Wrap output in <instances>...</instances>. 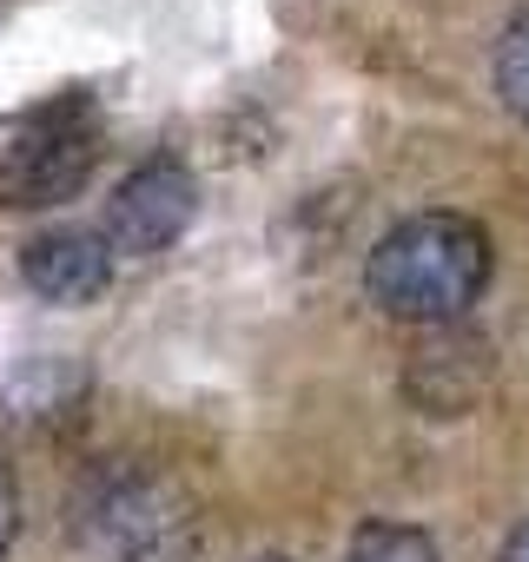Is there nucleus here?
Instances as JSON below:
<instances>
[{"instance_id": "obj_1", "label": "nucleus", "mask_w": 529, "mask_h": 562, "mask_svg": "<svg viewBox=\"0 0 529 562\" xmlns=\"http://www.w3.org/2000/svg\"><path fill=\"white\" fill-rule=\"evenodd\" d=\"M489 285V232L463 212H410L371 245L364 292L404 325H457Z\"/></svg>"}, {"instance_id": "obj_2", "label": "nucleus", "mask_w": 529, "mask_h": 562, "mask_svg": "<svg viewBox=\"0 0 529 562\" xmlns=\"http://www.w3.org/2000/svg\"><path fill=\"white\" fill-rule=\"evenodd\" d=\"M100 166V113L93 93H60L14 120L0 139V205L8 212H47L67 205Z\"/></svg>"}, {"instance_id": "obj_3", "label": "nucleus", "mask_w": 529, "mask_h": 562, "mask_svg": "<svg viewBox=\"0 0 529 562\" xmlns=\"http://www.w3.org/2000/svg\"><path fill=\"white\" fill-rule=\"evenodd\" d=\"M87 536L113 562H192L199 555L192 503L172 483L133 476V470H113L87 490Z\"/></svg>"}, {"instance_id": "obj_4", "label": "nucleus", "mask_w": 529, "mask_h": 562, "mask_svg": "<svg viewBox=\"0 0 529 562\" xmlns=\"http://www.w3.org/2000/svg\"><path fill=\"white\" fill-rule=\"evenodd\" d=\"M192 212H199V179H192V166L172 159V153H159V159H146L139 172L120 179V192H113V205H106V251H120V258H153V251H166V245L192 225Z\"/></svg>"}, {"instance_id": "obj_5", "label": "nucleus", "mask_w": 529, "mask_h": 562, "mask_svg": "<svg viewBox=\"0 0 529 562\" xmlns=\"http://www.w3.org/2000/svg\"><path fill=\"white\" fill-rule=\"evenodd\" d=\"M21 278L47 305H93L113 285V251L93 232H41L21 245Z\"/></svg>"}, {"instance_id": "obj_6", "label": "nucleus", "mask_w": 529, "mask_h": 562, "mask_svg": "<svg viewBox=\"0 0 529 562\" xmlns=\"http://www.w3.org/2000/svg\"><path fill=\"white\" fill-rule=\"evenodd\" d=\"M496 100L529 126V8L496 34Z\"/></svg>"}, {"instance_id": "obj_7", "label": "nucleus", "mask_w": 529, "mask_h": 562, "mask_svg": "<svg viewBox=\"0 0 529 562\" xmlns=\"http://www.w3.org/2000/svg\"><path fill=\"white\" fill-rule=\"evenodd\" d=\"M351 562H437V549H430V536H424V529L371 516V522L351 536Z\"/></svg>"}, {"instance_id": "obj_8", "label": "nucleus", "mask_w": 529, "mask_h": 562, "mask_svg": "<svg viewBox=\"0 0 529 562\" xmlns=\"http://www.w3.org/2000/svg\"><path fill=\"white\" fill-rule=\"evenodd\" d=\"M14 529H21V490H14V470L0 463V555H8Z\"/></svg>"}, {"instance_id": "obj_9", "label": "nucleus", "mask_w": 529, "mask_h": 562, "mask_svg": "<svg viewBox=\"0 0 529 562\" xmlns=\"http://www.w3.org/2000/svg\"><path fill=\"white\" fill-rule=\"evenodd\" d=\"M496 562H529V516L503 536V549H496Z\"/></svg>"}, {"instance_id": "obj_10", "label": "nucleus", "mask_w": 529, "mask_h": 562, "mask_svg": "<svg viewBox=\"0 0 529 562\" xmlns=\"http://www.w3.org/2000/svg\"><path fill=\"white\" fill-rule=\"evenodd\" d=\"M264 562H285V555H264Z\"/></svg>"}]
</instances>
